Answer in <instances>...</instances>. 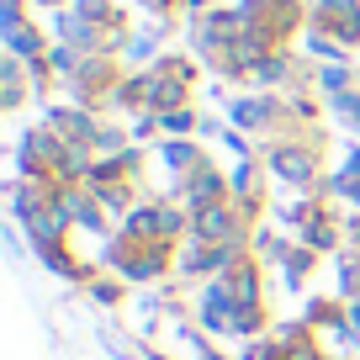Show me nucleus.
Wrapping results in <instances>:
<instances>
[]
</instances>
